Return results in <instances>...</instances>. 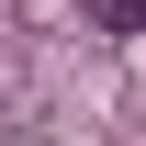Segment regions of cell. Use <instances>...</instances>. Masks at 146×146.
Wrapping results in <instances>:
<instances>
[{"label": "cell", "instance_id": "obj_1", "mask_svg": "<svg viewBox=\"0 0 146 146\" xmlns=\"http://www.w3.org/2000/svg\"><path fill=\"white\" fill-rule=\"evenodd\" d=\"M90 23L101 34H146V0H90Z\"/></svg>", "mask_w": 146, "mask_h": 146}]
</instances>
